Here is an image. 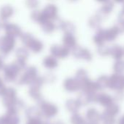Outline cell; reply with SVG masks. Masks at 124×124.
<instances>
[{"instance_id":"obj_1","label":"cell","mask_w":124,"mask_h":124,"mask_svg":"<svg viewBox=\"0 0 124 124\" xmlns=\"http://www.w3.org/2000/svg\"><path fill=\"white\" fill-rule=\"evenodd\" d=\"M96 92H86L82 91V92L78 94L77 100H78L81 106H87L91 103H96Z\"/></svg>"},{"instance_id":"obj_6","label":"cell","mask_w":124,"mask_h":124,"mask_svg":"<svg viewBox=\"0 0 124 124\" xmlns=\"http://www.w3.org/2000/svg\"><path fill=\"white\" fill-rule=\"evenodd\" d=\"M86 118L88 122H99L102 119V113L96 108L91 107L87 109Z\"/></svg>"},{"instance_id":"obj_13","label":"cell","mask_w":124,"mask_h":124,"mask_svg":"<svg viewBox=\"0 0 124 124\" xmlns=\"http://www.w3.org/2000/svg\"><path fill=\"white\" fill-rule=\"evenodd\" d=\"M115 102H120L124 100V91H117L116 93L113 95Z\"/></svg>"},{"instance_id":"obj_12","label":"cell","mask_w":124,"mask_h":124,"mask_svg":"<svg viewBox=\"0 0 124 124\" xmlns=\"http://www.w3.org/2000/svg\"><path fill=\"white\" fill-rule=\"evenodd\" d=\"M96 86H97L99 90H104L108 87L109 78H107L106 76H102L98 79V81L96 82Z\"/></svg>"},{"instance_id":"obj_4","label":"cell","mask_w":124,"mask_h":124,"mask_svg":"<svg viewBox=\"0 0 124 124\" xmlns=\"http://www.w3.org/2000/svg\"><path fill=\"white\" fill-rule=\"evenodd\" d=\"M115 102V100L113 96L108 93L105 92H102L99 94H97V97H96V102L101 106L104 108H107L111 104Z\"/></svg>"},{"instance_id":"obj_11","label":"cell","mask_w":124,"mask_h":124,"mask_svg":"<svg viewBox=\"0 0 124 124\" xmlns=\"http://www.w3.org/2000/svg\"><path fill=\"white\" fill-rule=\"evenodd\" d=\"M102 124H117V121L115 116H110L105 112L102 113V119H101Z\"/></svg>"},{"instance_id":"obj_8","label":"cell","mask_w":124,"mask_h":124,"mask_svg":"<svg viewBox=\"0 0 124 124\" xmlns=\"http://www.w3.org/2000/svg\"><path fill=\"white\" fill-rule=\"evenodd\" d=\"M80 89L86 92H96L99 90L96 82H92L88 78L80 83Z\"/></svg>"},{"instance_id":"obj_16","label":"cell","mask_w":124,"mask_h":124,"mask_svg":"<svg viewBox=\"0 0 124 124\" xmlns=\"http://www.w3.org/2000/svg\"><path fill=\"white\" fill-rule=\"evenodd\" d=\"M88 124H99V122H88Z\"/></svg>"},{"instance_id":"obj_15","label":"cell","mask_w":124,"mask_h":124,"mask_svg":"<svg viewBox=\"0 0 124 124\" xmlns=\"http://www.w3.org/2000/svg\"><path fill=\"white\" fill-rule=\"evenodd\" d=\"M51 124H66L62 120H56V121H55L53 123H52Z\"/></svg>"},{"instance_id":"obj_2","label":"cell","mask_w":124,"mask_h":124,"mask_svg":"<svg viewBox=\"0 0 124 124\" xmlns=\"http://www.w3.org/2000/svg\"><path fill=\"white\" fill-rule=\"evenodd\" d=\"M42 111L44 116L48 118H52L56 117L59 112L58 107L51 102H45L42 105Z\"/></svg>"},{"instance_id":"obj_9","label":"cell","mask_w":124,"mask_h":124,"mask_svg":"<svg viewBox=\"0 0 124 124\" xmlns=\"http://www.w3.org/2000/svg\"><path fill=\"white\" fill-rule=\"evenodd\" d=\"M104 112H105L106 113H107L110 116L116 117L121 112V107L118 104V102H115L113 104H111L110 105H109L108 107L105 108V110Z\"/></svg>"},{"instance_id":"obj_7","label":"cell","mask_w":124,"mask_h":124,"mask_svg":"<svg viewBox=\"0 0 124 124\" xmlns=\"http://www.w3.org/2000/svg\"><path fill=\"white\" fill-rule=\"evenodd\" d=\"M81 107H82L81 105L80 104V102L77 99L70 98L67 100V101L65 102L66 110L72 114L79 113V110Z\"/></svg>"},{"instance_id":"obj_14","label":"cell","mask_w":124,"mask_h":124,"mask_svg":"<svg viewBox=\"0 0 124 124\" xmlns=\"http://www.w3.org/2000/svg\"><path fill=\"white\" fill-rule=\"evenodd\" d=\"M117 124H124V114L118 118L117 121Z\"/></svg>"},{"instance_id":"obj_3","label":"cell","mask_w":124,"mask_h":124,"mask_svg":"<svg viewBox=\"0 0 124 124\" xmlns=\"http://www.w3.org/2000/svg\"><path fill=\"white\" fill-rule=\"evenodd\" d=\"M108 88L114 91H124V76H112L109 78V85Z\"/></svg>"},{"instance_id":"obj_17","label":"cell","mask_w":124,"mask_h":124,"mask_svg":"<svg viewBox=\"0 0 124 124\" xmlns=\"http://www.w3.org/2000/svg\"></svg>"},{"instance_id":"obj_5","label":"cell","mask_w":124,"mask_h":124,"mask_svg":"<svg viewBox=\"0 0 124 124\" xmlns=\"http://www.w3.org/2000/svg\"><path fill=\"white\" fill-rule=\"evenodd\" d=\"M64 89L69 93H74L80 89V83L75 78H67L64 82Z\"/></svg>"},{"instance_id":"obj_10","label":"cell","mask_w":124,"mask_h":124,"mask_svg":"<svg viewBox=\"0 0 124 124\" xmlns=\"http://www.w3.org/2000/svg\"><path fill=\"white\" fill-rule=\"evenodd\" d=\"M69 123L71 124H88V121L79 113H77L72 114L69 118Z\"/></svg>"}]
</instances>
